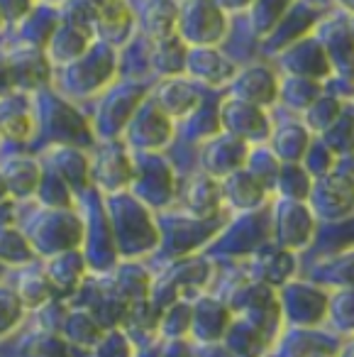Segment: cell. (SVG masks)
I'll use <instances>...</instances> for the list:
<instances>
[{"label": "cell", "instance_id": "obj_6", "mask_svg": "<svg viewBox=\"0 0 354 357\" xmlns=\"http://www.w3.org/2000/svg\"><path fill=\"white\" fill-rule=\"evenodd\" d=\"M22 313H25V306L20 296L10 289L0 287V335H8L20 323Z\"/></svg>", "mask_w": 354, "mask_h": 357}, {"label": "cell", "instance_id": "obj_9", "mask_svg": "<svg viewBox=\"0 0 354 357\" xmlns=\"http://www.w3.org/2000/svg\"><path fill=\"white\" fill-rule=\"evenodd\" d=\"M8 194V184H6V178H3V174H0V201L6 199Z\"/></svg>", "mask_w": 354, "mask_h": 357}, {"label": "cell", "instance_id": "obj_2", "mask_svg": "<svg viewBox=\"0 0 354 357\" xmlns=\"http://www.w3.org/2000/svg\"><path fill=\"white\" fill-rule=\"evenodd\" d=\"M22 306L27 308H40L45 303H49L54 298V284L49 282V277L37 269H27L20 277V289H17Z\"/></svg>", "mask_w": 354, "mask_h": 357}, {"label": "cell", "instance_id": "obj_3", "mask_svg": "<svg viewBox=\"0 0 354 357\" xmlns=\"http://www.w3.org/2000/svg\"><path fill=\"white\" fill-rule=\"evenodd\" d=\"M35 259V248L20 230L3 225L0 228V262L6 264H30Z\"/></svg>", "mask_w": 354, "mask_h": 357}, {"label": "cell", "instance_id": "obj_4", "mask_svg": "<svg viewBox=\"0 0 354 357\" xmlns=\"http://www.w3.org/2000/svg\"><path fill=\"white\" fill-rule=\"evenodd\" d=\"M84 272V262L74 252H59L47 262V277L56 287H74Z\"/></svg>", "mask_w": 354, "mask_h": 357}, {"label": "cell", "instance_id": "obj_5", "mask_svg": "<svg viewBox=\"0 0 354 357\" xmlns=\"http://www.w3.org/2000/svg\"><path fill=\"white\" fill-rule=\"evenodd\" d=\"M25 357H69L66 355V342L61 337L52 335V333H40V335H30V340L22 347Z\"/></svg>", "mask_w": 354, "mask_h": 357}, {"label": "cell", "instance_id": "obj_1", "mask_svg": "<svg viewBox=\"0 0 354 357\" xmlns=\"http://www.w3.org/2000/svg\"><path fill=\"white\" fill-rule=\"evenodd\" d=\"M10 167L6 169L3 178H6L8 189H13L15 194H32L35 189H40L42 181V167L35 162V159H10Z\"/></svg>", "mask_w": 354, "mask_h": 357}, {"label": "cell", "instance_id": "obj_8", "mask_svg": "<svg viewBox=\"0 0 354 357\" xmlns=\"http://www.w3.org/2000/svg\"><path fill=\"white\" fill-rule=\"evenodd\" d=\"M13 84V76H10V66H6V61H0V91L6 93Z\"/></svg>", "mask_w": 354, "mask_h": 357}, {"label": "cell", "instance_id": "obj_7", "mask_svg": "<svg viewBox=\"0 0 354 357\" xmlns=\"http://www.w3.org/2000/svg\"><path fill=\"white\" fill-rule=\"evenodd\" d=\"M30 10V0H0V15L6 20H20Z\"/></svg>", "mask_w": 354, "mask_h": 357}]
</instances>
